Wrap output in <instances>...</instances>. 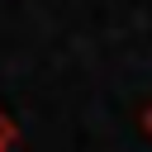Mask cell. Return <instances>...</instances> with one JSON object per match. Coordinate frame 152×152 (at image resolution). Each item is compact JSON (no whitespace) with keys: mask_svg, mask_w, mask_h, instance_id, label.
Returning a JSON list of instances; mask_svg holds the SVG:
<instances>
[{"mask_svg":"<svg viewBox=\"0 0 152 152\" xmlns=\"http://www.w3.org/2000/svg\"><path fill=\"white\" fill-rule=\"evenodd\" d=\"M142 133H147V138H152V104H147V109H142Z\"/></svg>","mask_w":152,"mask_h":152,"instance_id":"obj_1","label":"cell"}]
</instances>
